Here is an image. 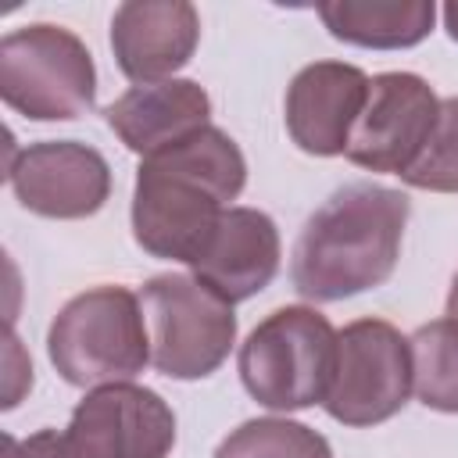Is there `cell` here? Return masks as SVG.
I'll return each mask as SVG.
<instances>
[{
	"label": "cell",
	"mask_w": 458,
	"mask_h": 458,
	"mask_svg": "<svg viewBox=\"0 0 458 458\" xmlns=\"http://www.w3.org/2000/svg\"><path fill=\"white\" fill-rule=\"evenodd\" d=\"M243 182L247 161L236 140L215 125L143 157L132 190L136 243L154 258L193 265L208 250L229 211L225 204L240 197Z\"/></svg>",
	"instance_id": "cell-1"
},
{
	"label": "cell",
	"mask_w": 458,
	"mask_h": 458,
	"mask_svg": "<svg viewBox=\"0 0 458 458\" xmlns=\"http://www.w3.org/2000/svg\"><path fill=\"white\" fill-rule=\"evenodd\" d=\"M408 197L379 182L340 186L301 229L290 279L308 301H344L383 286L401 258Z\"/></svg>",
	"instance_id": "cell-2"
},
{
	"label": "cell",
	"mask_w": 458,
	"mask_h": 458,
	"mask_svg": "<svg viewBox=\"0 0 458 458\" xmlns=\"http://www.w3.org/2000/svg\"><path fill=\"white\" fill-rule=\"evenodd\" d=\"M340 333L326 315L286 304L265 315L240 347V379L247 394L272 411L322 404L336 376Z\"/></svg>",
	"instance_id": "cell-3"
},
{
	"label": "cell",
	"mask_w": 458,
	"mask_h": 458,
	"mask_svg": "<svg viewBox=\"0 0 458 458\" xmlns=\"http://www.w3.org/2000/svg\"><path fill=\"white\" fill-rule=\"evenodd\" d=\"M47 354L72 386L132 379L150 361L140 293L125 286H93L72 297L50 322Z\"/></svg>",
	"instance_id": "cell-4"
},
{
	"label": "cell",
	"mask_w": 458,
	"mask_h": 458,
	"mask_svg": "<svg viewBox=\"0 0 458 458\" xmlns=\"http://www.w3.org/2000/svg\"><path fill=\"white\" fill-rule=\"evenodd\" d=\"M0 97L32 122H72L97 100L93 54L72 29L21 25L0 39Z\"/></svg>",
	"instance_id": "cell-5"
},
{
	"label": "cell",
	"mask_w": 458,
	"mask_h": 458,
	"mask_svg": "<svg viewBox=\"0 0 458 458\" xmlns=\"http://www.w3.org/2000/svg\"><path fill=\"white\" fill-rule=\"evenodd\" d=\"M150 365L172 379L211 376L236 344V315L208 283L182 272H165L140 290Z\"/></svg>",
	"instance_id": "cell-6"
},
{
	"label": "cell",
	"mask_w": 458,
	"mask_h": 458,
	"mask_svg": "<svg viewBox=\"0 0 458 458\" xmlns=\"http://www.w3.org/2000/svg\"><path fill=\"white\" fill-rule=\"evenodd\" d=\"M411 394V344L383 318L344 326L336 376L326 411L344 426H376L394 419Z\"/></svg>",
	"instance_id": "cell-7"
},
{
	"label": "cell",
	"mask_w": 458,
	"mask_h": 458,
	"mask_svg": "<svg viewBox=\"0 0 458 458\" xmlns=\"http://www.w3.org/2000/svg\"><path fill=\"white\" fill-rule=\"evenodd\" d=\"M175 444V415L161 394L136 383L89 390L64 429L72 458H165Z\"/></svg>",
	"instance_id": "cell-8"
},
{
	"label": "cell",
	"mask_w": 458,
	"mask_h": 458,
	"mask_svg": "<svg viewBox=\"0 0 458 458\" xmlns=\"http://www.w3.org/2000/svg\"><path fill=\"white\" fill-rule=\"evenodd\" d=\"M437 114L440 100L422 75L383 72L369 82V100L354 122L347 157L369 172L404 175L422 157Z\"/></svg>",
	"instance_id": "cell-9"
},
{
	"label": "cell",
	"mask_w": 458,
	"mask_h": 458,
	"mask_svg": "<svg viewBox=\"0 0 458 458\" xmlns=\"http://www.w3.org/2000/svg\"><path fill=\"white\" fill-rule=\"evenodd\" d=\"M18 204L43 218H89L111 197V168L97 147L79 140H43L7 165Z\"/></svg>",
	"instance_id": "cell-10"
},
{
	"label": "cell",
	"mask_w": 458,
	"mask_h": 458,
	"mask_svg": "<svg viewBox=\"0 0 458 458\" xmlns=\"http://www.w3.org/2000/svg\"><path fill=\"white\" fill-rule=\"evenodd\" d=\"M369 75L344 61H315L286 86V132L318 157L347 154L354 122L369 100Z\"/></svg>",
	"instance_id": "cell-11"
},
{
	"label": "cell",
	"mask_w": 458,
	"mask_h": 458,
	"mask_svg": "<svg viewBox=\"0 0 458 458\" xmlns=\"http://www.w3.org/2000/svg\"><path fill=\"white\" fill-rule=\"evenodd\" d=\"M200 39V14L186 0H129L111 18V50L125 79L147 86L179 72Z\"/></svg>",
	"instance_id": "cell-12"
},
{
	"label": "cell",
	"mask_w": 458,
	"mask_h": 458,
	"mask_svg": "<svg viewBox=\"0 0 458 458\" xmlns=\"http://www.w3.org/2000/svg\"><path fill=\"white\" fill-rule=\"evenodd\" d=\"M279 229L258 208H229L208 243V250L190 265L200 283H208L229 304L261 293L279 272Z\"/></svg>",
	"instance_id": "cell-13"
},
{
	"label": "cell",
	"mask_w": 458,
	"mask_h": 458,
	"mask_svg": "<svg viewBox=\"0 0 458 458\" xmlns=\"http://www.w3.org/2000/svg\"><path fill=\"white\" fill-rule=\"evenodd\" d=\"M208 114H211V100L204 86H197L193 79H165V82L132 86L104 111L114 136L143 157L204 129Z\"/></svg>",
	"instance_id": "cell-14"
},
{
	"label": "cell",
	"mask_w": 458,
	"mask_h": 458,
	"mask_svg": "<svg viewBox=\"0 0 458 458\" xmlns=\"http://www.w3.org/2000/svg\"><path fill=\"white\" fill-rule=\"evenodd\" d=\"M318 18L344 43L401 50L429 36L437 7L433 0H329L318 4Z\"/></svg>",
	"instance_id": "cell-15"
},
{
	"label": "cell",
	"mask_w": 458,
	"mask_h": 458,
	"mask_svg": "<svg viewBox=\"0 0 458 458\" xmlns=\"http://www.w3.org/2000/svg\"><path fill=\"white\" fill-rule=\"evenodd\" d=\"M411 390L433 411L458 415V318H437L415 329Z\"/></svg>",
	"instance_id": "cell-16"
},
{
	"label": "cell",
	"mask_w": 458,
	"mask_h": 458,
	"mask_svg": "<svg viewBox=\"0 0 458 458\" xmlns=\"http://www.w3.org/2000/svg\"><path fill=\"white\" fill-rule=\"evenodd\" d=\"M215 458H333L322 433L293 419H247L215 451Z\"/></svg>",
	"instance_id": "cell-17"
},
{
	"label": "cell",
	"mask_w": 458,
	"mask_h": 458,
	"mask_svg": "<svg viewBox=\"0 0 458 458\" xmlns=\"http://www.w3.org/2000/svg\"><path fill=\"white\" fill-rule=\"evenodd\" d=\"M401 179L408 186H415V190L458 193V97L440 100V114H437L433 136H429L422 157Z\"/></svg>",
	"instance_id": "cell-18"
},
{
	"label": "cell",
	"mask_w": 458,
	"mask_h": 458,
	"mask_svg": "<svg viewBox=\"0 0 458 458\" xmlns=\"http://www.w3.org/2000/svg\"><path fill=\"white\" fill-rule=\"evenodd\" d=\"M4 458H72L68 447H64V433L57 429H39L32 437H25L21 444L18 440H4Z\"/></svg>",
	"instance_id": "cell-19"
},
{
	"label": "cell",
	"mask_w": 458,
	"mask_h": 458,
	"mask_svg": "<svg viewBox=\"0 0 458 458\" xmlns=\"http://www.w3.org/2000/svg\"><path fill=\"white\" fill-rule=\"evenodd\" d=\"M444 25H447V32H451V39L458 43V0H451V4L444 7Z\"/></svg>",
	"instance_id": "cell-20"
},
{
	"label": "cell",
	"mask_w": 458,
	"mask_h": 458,
	"mask_svg": "<svg viewBox=\"0 0 458 458\" xmlns=\"http://www.w3.org/2000/svg\"><path fill=\"white\" fill-rule=\"evenodd\" d=\"M447 318H458V272L451 279V293H447Z\"/></svg>",
	"instance_id": "cell-21"
}]
</instances>
